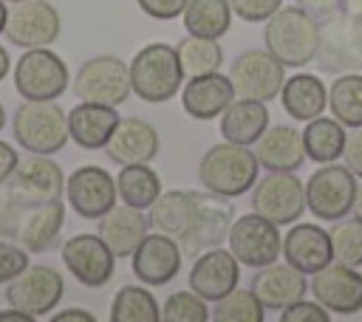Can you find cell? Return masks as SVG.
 Here are the masks:
<instances>
[{
    "label": "cell",
    "instance_id": "cell-1",
    "mask_svg": "<svg viewBox=\"0 0 362 322\" xmlns=\"http://www.w3.org/2000/svg\"><path fill=\"white\" fill-rule=\"evenodd\" d=\"M263 42L272 56H277L286 68H303L314 62L320 45V20L305 8L280 6L263 28Z\"/></svg>",
    "mask_w": 362,
    "mask_h": 322
},
{
    "label": "cell",
    "instance_id": "cell-2",
    "mask_svg": "<svg viewBox=\"0 0 362 322\" xmlns=\"http://www.w3.org/2000/svg\"><path fill=\"white\" fill-rule=\"evenodd\" d=\"M257 158L249 144H235V141H221L209 147L198 164V178L204 189L223 195V198H238L246 195L255 181H257Z\"/></svg>",
    "mask_w": 362,
    "mask_h": 322
},
{
    "label": "cell",
    "instance_id": "cell-3",
    "mask_svg": "<svg viewBox=\"0 0 362 322\" xmlns=\"http://www.w3.org/2000/svg\"><path fill=\"white\" fill-rule=\"evenodd\" d=\"M184 82L178 51L167 42H150L130 59V88L147 105L170 102Z\"/></svg>",
    "mask_w": 362,
    "mask_h": 322
},
{
    "label": "cell",
    "instance_id": "cell-4",
    "mask_svg": "<svg viewBox=\"0 0 362 322\" xmlns=\"http://www.w3.org/2000/svg\"><path fill=\"white\" fill-rule=\"evenodd\" d=\"M325 73H359L362 71V14L337 11L320 20V45L314 56Z\"/></svg>",
    "mask_w": 362,
    "mask_h": 322
},
{
    "label": "cell",
    "instance_id": "cell-5",
    "mask_svg": "<svg viewBox=\"0 0 362 322\" xmlns=\"http://www.w3.org/2000/svg\"><path fill=\"white\" fill-rule=\"evenodd\" d=\"M14 141L25 153L54 155L68 144V113L54 102H31L25 99L11 116Z\"/></svg>",
    "mask_w": 362,
    "mask_h": 322
},
{
    "label": "cell",
    "instance_id": "cell-6",
    "mask_svg": "<svg viewBox=\"0 0 362 322\" xmlns=\"http://www.w3.org/2000/svg\"><path fill=\"white\" fill-rule=\"evenodd\" d=\"M0 189L17 206L28 209V206H40V203H48V201L62 198V192H65V175H62L59 164L51 161V155L28 153L25 158H17L11 175L6 178V184Z\"/></svg>",
    "mask_w": 362,
    "mask_h": 322
},
{
    "label": "cell",
    "instance_id": "cell-7",
    "mask_svg": "<svg viewBox=\"0 0 362 322\" xmlns=\"http://www.w3.org/2000/svg\"><path fill=\"white\" fill-rule=\"evenodd\" d=\"M68 65L48 48H25L14 62V90L31 102H57L68 90Z\"/></svg>",
    "mask_w": 362,
    "mask_h": 322
},
{
    "label": "cell",
    "instance_id": "cell-8",
    "mask_svg": "<svg viewBox=\"0 0 362 322\" xmlns=\"http://www.w3.org/2000/svg\"><path fill=\"white\" fill-rule=\"evenodd\" d=\"M252 212L269 217L277 226H291L305 209V186L294 172L269 169L252 186Z\"/></svg>",
    "mask_w": 362,
    "mask_h": 322
},
{
    "label": "cell",
    "instance_id": "cell-9",
    "mask_svg": "<svg viewBox=\"0 0 362 322\" xmlns=\"http://www.w3.org/2000/svg\"><path fill=\"white\" fill-rule=\"evenodd\" d=\"M62 291H65V282L54 266L28 263L14 280H8L6 302L11 308H20V311L31 314L34 319H40V316L51 314V308L59 305Z\"/></svg>",
    "mask_w": 362,
    "mask_h": 322
},
{
    "label": "cell",
    "instance_id": "cell-10",
    "mask_svg": "<svg viewBox=\"0 0 362 322\" xmlns=\"http://www.w3.org/2000/svg\"><path fill=\"white\" fill-rule=\"evenodd\" d=\"M130 65H124L119 56H90L79 65L74 76V93L82 102H99V105H122L130 96Z\"/></svg>",
    "mask_w": 362,
    "mask_h": 322
},
{
    "label": "cell",
    "instance_id": "cell-11",
    "mask_svg": "<svg viewBox=\"0 0 362 322\" xmlns=\"http://www.w3.org/2000/svg\"><path fill=\"white\" fill-rule=\"evenodd\" d=\"M226 246L238 257V263H243L249 268H263V266L274 263L277 254L283 251V237L277 232V223L252 212V215L232 220Z\"/></svg>",
    "mask_w": 362,
    "mask_h": 322
},
{
    "label": "cell",
    "instance_id": "cell-12",
    "mask_svg": "<svg viewBox=\"0 0 362 322\" xmlns=\"http://www.w3.org/2000/svg\"><path fill=\"white\" fill-rule=\"evenodd\" d=\"M229 79H232L235 96L272 102L274 96H280V88L286 82V65L269 51L249 48L232 59Z\"/></svg>",
    "mask_w": 362,
    "mask_h": 322
},
{
    "label": "cell",
    "instance_id": "cell-13",
    "mask_svg": "<svg viewBox=\"0 0 362 322\" xmlns=\"http://www.w3.org/2000/svg\"><path fill=\"white\" fill-rule=\"evenodd\" d=\"M356 175L348 167L339 164H325L320 167L308 184H305V206L311 209L314 217L322 220H339L351 212L354 195H356Z\"/></svg>",
    "mask_w": 362,
    "mask_h": 322
},
{
    "label": "cell",
    "instance_id": "cell-14",
    "mask_svg": "<svg viewBox=\"0 0 362 322\" xmlns=\"http://www.w3.org/2000/svg\"><path fill=\"white\" fill-rule=\"evenodd\" d=\"M198 198V209H195V223L192 229L178 237V246H181V254L184 257H198L201 251L206 249H215V246H223L226 243V234H229V226L235 220V209H232V198H223V195H215V192H195Z\"/></svg>",
    "mask_w": 362,
    "mask_h": 322
},
{
    "label": "cell",
    "instance_id": "cell-15",
    "mask_svg": "<svg viewBox=\"0 0 362 322\" xmlns=\"http://www.w3.org/2000/svg\"><path fill=\"white\" fill-rule=\"evenodd\" d=\"M59 28V11L48 0H20L11 3L3 34L17 48H48L51 42H57Z\"/></svg>",
    "mask_w": 362,
    "mask_h": 322
},
{
    "label": "cell",
    "instance_id": "cell-16",
    "mask_svg": "<svg viewBox=\"0 0 362 322\" xmlns=\"http://www.w3.org/2000/svg\"><path fill=\"white\" fill-rule=\"evenodd\" d=\"M65 198H68V206L79 217L99 220L105 212H110L116 206L119 189L107 169H102L96 164H85V167H76L65 178Z\"/></svg>",
    "mask_w": 362,
    "mask_h": 322
},
{
    "label": "cell",
    "instance_id": "cell-17",
    "mask_svg": "<svg viewBox=\"0 0 362 322\" xmlns=\"http://www.w3.org/2000/svg\"><path fill=\"white\" fill-rule=\"evenodd\" d=\"M62 263L85 288H102L116 271V254L99 234H74L62 243Z\"/></svg>",
    "mask_w": 362,
    "mask_h": 322
},
{
    "label": "cell",
    "instance_id": "cell-18",
    "mask_svg": "<svg viewBox=\"0 0 362 322\" xmlns=\"http://www.w3.org/2000/svg\"><path fill=\"white\" fill-rule=\"evenodd\" d=\"M308 291L331 314L348 316V314L362 311V274L354 266H342L331 260L325 268L311 274Z\"/></svg>",
    "mask_w": 362,
    "mask_h": 322
},
{
    "label": "cell",
    "instance_id": "cell-19",
    "mask_svg": "<svg viewBox=\"0 0 362 322\" xmlns=\"http://www.w3.org/2000/svg\"><path fill=\"white\" fill-rule=\"evenodd\" d=\"M181 246L173 234L164 232H147L139 249L130 254V268L139 282L144 285H167L178 277L181 271Z\"/></svg>",
    "mask_w": 362,
    "mask_h": 322
},
{
    "label": "cell",
    "instance_id": "cell-20",
    "mask_svg": "<svg viewBox=\"0 0 362 322\" xmlns=\"http://www.w3.org/2000/svg\"><path fill=\"white\" fill-rule=\"evenodd\" d=\"M238 277H240L238 257L229 249L215 246L195 257V263L189 268V288L198 297H204L206 302H215L223 294H229L232 288H238Z\"/></svg>",
    "mask_w": 362,
    "mask_h": 322
},
{
    "label": "cell",
    "instance_id": "cell-21",
    "mask_svg": "<svg viewBox=\"0 0 362 322\" xmlns=\"http://www.w3.org/2000/svg\"><path fill=\"white\" fill-rule=\"evenodd\" d=\"M158 130L139 119V116H124L119 119L113 136L105 144V153L113 164L124 167V164H150L158 155Z\"/></svg>",
    "mask_w": 362,
    "mask_h": 322
},
{
    "label": "cell",
    "instance_id": "cell-22",
    "mask_svg": "<svg viewBox=\"0 0 362 322\" xmlns=\"http://www.w3.org/2000/svg\"><path fill=\"white\" fill-rule=\"evenodd\" d=\"M232 99H235L232 79L218 73V71L189 76L184 82V90H181V107L198 121L218 119L232 105Z\"/></svg>",
    "mask_w": 362,
    "mask_h": 322
},
{
    "label": "cell",
    "instance_id": "cell-23",
    "mask_svg": "<svg viewBox=\"0 0 362 322\" xmlns=\"http://www.w3.org/2000/svg\"><path fill=\"white\" fill-rule=\"evenodd\" d=\"M252 291L263 302V308L283 311L291 302L305 297L308 282H305V274L300 268H294L291 263H277L274 260V263L257 268V274L252 277Z\"/></svg>",
    "mask_w": 362,
    "mask_h": 322
},
{
    "label": "cell",
    "instance_id": "cell-24",
    "mask_svg": "<svg viewBox=\"0 0 362 322\" xmlns=\"http://www.w3.org/2000/svg\"><path fill=\"white\" fill-rule=\"evenodd\" d=\"M283 257H286V263H291L303 274H314L334 260L331 237L317 223H297L294 220L283 237Z\"/></svg>",
    "mask_w": 362,
    "mask_h": 322
},
{
    "label": "cell",
    "instance_id": "cell-25",
    "mask_svg": "<svg viewBox=\"0 0 362 322\" xmlns=\"http://www.w3.org/2000/svg\"><path fill=\"white\" fill-rule=\"evenodd\" d=\"M116 124H119V113L113 105L79 99V105H74V110L68 113V136L82 150H102L113 136Z\"/></svg>",
    "mask_w": 362,
    "mask_h": 322
},
{
    "label": "cell",
    "instance_id": "cell-26",
    "mask_svg": "<svg viewBox=\"0 0 362 322\" xmlns=\"http://www.w3.org/2000/svg\"><path fill=\"white\" fill-rule=\"evenodd\" d=\"M62 223H65V203H62V198L40 203V206H28L20 215L14 240H20V246L34 251V254L48 251L57 243V237L62 232Z\"/></svg>",
    "mask_w": 362,
    "mask_h": 322
},
{
    "label": "cell",
    "instance_id": "cell-27",
    "mask_svg": "<svg viewBox=\"0 0 362 322\" xmlns=\"http://www.w3.org/2000/svg\"><path fill=\"white\" fill-rule=\"evenodd\" d=\"M150 232V217L141 215V209L130 206V203H122V206H113L110 212H105L99 217V237L107 243V249L116 254V257H130L139 243L144 240V234Z\"/></svg>",
    "mask_w": 362,
    "mask_h": 322
},
{
    "label": "cell",
    "instance_id": "cell-28",
    "mask_svg": "<svg viewBox=\"0 0 362 322\" xmlns=\"http://www.w3.org/2000/svg\"><path fill=\"white\" fill-rule=\"evenodd\" d=\"M255 158L263 169H286V172L300 169L305 161L303 133L286 124L266 127L263 136L255 141Z\"/></svg>",
    "mask_w": 362,
    "mask_h": 322
},
{
    "label": "cell",
    "instance_id": "cell-29",
    "mask_svg": "<svg viewBox=\"0 0 362 322\" xmlns=\"http://www.w3.org/2000/svg\"><path fill=\"white\" fill-rule=\"evenodd\" d=\"M283 110L297 121H311L328 107V90L317 73H294L280 88Z\"/></svg>",
    "mask_w": 362,
    "mask_h": 322
},
{
    "label": "cell",
    "instance_id": "cell-30",
    "mask_svg": "<svg viewBox=\"0 0 362 322\" xmlns=\"http://www.w3.org/2000/svg\"><path fill=\"white\" fill-rule=\"evenodd\" d=\"M269 127V110L260 99L238 96L221 113V136L235 144H255Z\"/></svg>",
    "mask_w": 362,
    "mask_h": 322
},
{
    "label": "cell",
    "instance_id": "cell-31",
    "mask_svg": "<svg viewBox=\"0 0 362 322\" xmlns=\"http://www.w3.org/2000/svg\"><path fill=\"white\" fill-rule=\"evenodd\" d=\"M195 209H198V198L195 192H181V189H170V192H161L153 206H150V226L156 232H164V234H173L175 240L184 237L192 223H195Z\"/></svg>",
    "mask_w": 362,
    "mask_h": 322
},
{
    "label": "cell",
    "instance_id": "cell-32",
    "mask_svg": "<svg viewBox=\"0 0 362 322\" xmlns=\"http://www.w3.org/2000/svg\"><path fill=\"white\" fill-rule=\"evenodd\" d=\"M345 124L337 121L334 116H317L308 121V127L303 130V147H305V158L317 161V164H331L342 155L345 150Z\"/></svg>",
    "mask_w": 362,
    "mask_h": 322
},
{
    "label": "cell",
    "instance_id": "cell-33",
    "mask_svg": "<svg viewBox=\"0 0 362 322\" xmlns=\"http://www.w3.org/2000/svg\"><path fill=\"white\" fill-rule=\"evenodd\" d=\"M116 189L122 203H130L136 209H150L153 201L161 195V178L150 164H124L116 175Z\"/></svg>",
    "mask_w": 362,
    "mask_h": 322
},
{
    "label": "cell",
    "instance_id": "cell-34",
    "mask_svg": "<svg viewBox=\"0 0 362 322\" xmlns=\"http://www.w3.org/2000/svg\"><path fill=\"white\" fill-rule=\"evenodd\" d=\"M232 25L229 0H189L184 8V28L195 37H223Z\"/></svg>",
    "mask_w": 362,
    "mask_h": 322
},
{
    "label": "cell",
    "instance_id": "cell-35",
    "mask_svg": "<svg viewBox=\"0 0 362 322\" xmlns=\"http://www.w3.org/2000/svg\"><path fill=\"white\" fill-rule=\"evenodd\" d=\"M161 308L156 297L141 285H124L110 302V322H158Z\"/></svg>",
    "mask_w": 362,
    "mask_h": 322
},
{
    "label": "cell",
    "instance_id": "cell-36",
    "mask_svg": "<svg viewBox=\"0 0 362 322\" xmlns=\"http://www.w3.org/2000/svg\"><path fill=\"white\" fill-rule=\"evenodd\" d=\"M328 107L345 127L362 124V73H339L328 88Z\"/></svg>",
    "mask_w": 362,
    "mask_h": 322
},
{
    "label": "cell",
    "instance_id": "cell-37",
    "mask_svg": "<svg viewBox=\"0 0 362 322\" xmlns=\"http://www.w3.org/2000/svg\"><path fill=\"white\" fill-rule=\"evenodd\" d=\"M178 59H181V68H184V76H198V73H212L223 65V51L218 45V40L212 37H184L178 45Z\"/></svg>",
    "mask_w": 362,
    "mask_h": 322
},
{
    "label": "cell",
    "instance_id": "cell-38",
    "mask_svg": "<svg viewBox=\"0 0 362 322\" xmlns=\"http://www.w3.org/2000/svg\"><path fill=\"white\" fill-rule=\"evenodd\" d=\"M209 319H215V322H263L266 308L255 297L252 288H232L229 294L215 299Z\"/></svg>",
    "mask_w": 362,
    "mask_h": 322
},
{
    "label": "cell",
    "instance_id": "cell-39",
    "mask_svg": "<svg viewBox=\"0 0 362 322\" xmlns=\"http://www.w3.org/2000/svg\"><path fill=\"white\" fill-rule=\"evenodd\" d=\"M328 237H331L334 263L354 266V268L362 266V220H356V217L331 220Z\"/></svg>",
    "mask_w": 362,
    "mask_h": 322
},
{
    "label": "cell",
    "instance_id": "cell-40",
    "mask_svg": "<svg viewBox=\"0 0 362 322\" xmlns=\"http://www.w3.org/2000/svg\"><path fill=\"white\" fill-rule=\"evenodd\" d=\"M206 319H209L206 299L198 297L192 288L170 294L161 305V322H206Z\"/></svg>",
    "mask_w": 362,
    "mask_h": 322
},
{
    "label": "cell",
    "instance_id": "cell-41",
    "mask_svg": "<svg viewBox=\"0 0 362 322\" xmlns=\"http://www.w3.org/2000/svg\"><path fill=\"white\" fill-rule=\"evenodd\" d=\"M25 266H28V249L8 243V240H0V285L14 280Z\"/></svg>",
    "mask_w": 362,
    "mask_h": 322
},
{
    "label": "cell",
    "instance_id": "cell-42",
    "mask_svg": "<svg viewBox=\"0 0 362 322\" xmlns=\"http://www.w3.org/2000/svg\"><path fill=\"white\" fill-rule=\"evenodd\" d=\"M328 319H331V311L325 305H320L317 299L314 302L297 299L280 311V322H328Z\"/></svg>",
    "mask_w": 362,
    "mask_h": 322
},
{
    "label": "cell",
    "instance_id": "cell-43",
    "mask_svg": "<svg viewBox=\"0 0 362 322\" xmlns=\"http://www.w3.org/2000/svg\"><path fill=\"white\" fill-rule=\"evenodd\" d=\"M229 6H232V14H238L240 20L263 23L283 6V0H229Z\"/></svg>",
    "mask_w": 362,
    "mask_h": 322
},
{
    "label": "cell",
    "instance_id": "cell-44",
    "mask_svg": "<svg viewBox=\"0 0 362 322\" xmlns=\"http://www.w3.org/2000/svg\"><path fill=\"white\" fill-rule=\"evenodd\" d=\"M139 8L153 20H175L184 14L189 0H136Z\"/></svg>",
    "mask_w": 362,
    "mask_h": 322
},
{
    "label": "cell",
    "instance_id": "cell-45",
    "mask_svg": "<svg viewBox=\"0 0 362 322\" xmlns=\"http://www.w3.org/2000/svg\"><path fill=\"white\" fill-rule=\"evenodd\" d=\"M342 158H345V167H348L356 178H362V124L354 127V130L345 136Z\"/></svg>",
    "mask_w": 362,
    "mask_h": 322
},
{
    "label": "cell",
    "instance_id": "cell-46",
    "mask_svg": "<svg viewBox=\"0 0 362 322\" xmlns=\"http://www.w3.org/2000/svg\"><path fill=\"white\" fill-rule=\"evenodd\" d=\"M23 206H17L3 189H0V237H14L17 223H20Z\"/></svg>",
    "mask_w": 362,
    "mask_h": 322
},
{
    "label": "cell",
    "instance_id": "cell-47",
    "mask_svg": "<svg viewBox=\"0 0 362 322\" xmlns=\"http://www.w3.org/2000/svg\"><path fill=\"white\" fill-rule=\"evenodd\" d=\"M294 3H297L300 8H305L308 14H314L317 20L342 11V0H294Z\"/></svg>",
    "mask_w": 362,
    "mask_h": 322
},
{
    "label": "cell",
    "instance_id": "cell-48",
    "mask_svg": "<svg viewBox=\"0 0 362 322\" xmlns=\"http://www.w3.org/2000/svg\"><path fill=\"white\" fill-rule=\"evenodd\" d=\"M14 164H17V153L11 150V144H8V141H3V138H0V186H3V184H6V178L11 175Z\"/></svg>",
    "mask_w": 362,
    "mask_h": 322
},
{
    "label": "cell",
    "instance_id": "cell-49",
    "mask_svg": "<svg viewBox=\"0 0 362 322\" xmlns=\"http://www.w3.org/2000/svg\"><path fill=\"white\" fill-rule=\"evenodd\" d=\"M54 322H96V316L85 308H68V311L54 314Z\"/></svg>",
    "mask_w": 362,
    "mask_h": 322
},
{
    "label": "cell",
    "instance_id": "cell-50",
    "mask_svg": "<svg viewBox=\"0 0 362 322\" xmlns=\"http://www.w3.org/2000/svg\"><path fill=\"white\" fill-rule=\"evenodd\" d=\"M0 322H34V316L20 308H8V311H0Z\"/></svg>",
    "mask_w": 362,
    "mask_h": 322
},
{
    "label": "cell",
    "instance_id": "cell-51",
    "mask_svg": "<svg viewBox=\"0 0 362 322\" xmlns=\"http://www.w3.org/2000/svg\"><path fill=\"white\" fill-rule=\"evenodd\" d=\"M11 71V59H8V51H6V45H0V82L6 79V73Z\"/></svg>",
    "mask_w": 362,
    "mask_h": 322
},
{
    "label": "cell",
    "instance_id": "cell-52",
    "mask_svg": "<svg viewBox=\"0 0 362 322\" xmlns=\"http://www.w3.org/2000/svg\"><path fill=\"white\" fill-rule=\"evenodd\" d=\"M351 215L356 220H362V184L356 186V195H354V206H351Z\"/></svg>",
    "mask_w": 362,
    "mask_h": 322
},
{
    "label": "cell",
    "instance_id": "cell-53",
    "mask_svg": "<svg viewBox=\"0 0 362 322\" xmlns=\"http://www.w3.org/2000/svg\"><path fill=\"white\" fill-rule=\"evenodd\" d=\"M342 11H359L362 14V0H342Z\"/></svg>",
    "mask_w": 362,
    "mask_h": 322
},
{
    "label": "cell",
    "instance_id": "cell-54",
    "mask_svg": "<svg viewBox=\"0 0 362 322\" xmlns=\"http://www.w3.org/2000/svg\"><path fill=\"white\" fill-rule=\"evenodd\" d=\"M6 20H8V6H6V0H0V34L6 31Z\"/></svg>",
    "mask_w": 362,
    "mask_h": 322
},
{
    "label": "cell",
    "instance_id": "cell-55",
    "mask_svg": "<svg viewBox=\"0 0 362 322\" xmlns=\"http://www.w3.org/2000/svg\"><path fill=\"white\" fill-rule=\"evenodd\" d=\"M6 127V107H3V102H0V130Z\"/></svg>",
    "mask_w": 362,
    "mask_h": 322
},
{
    "label": "cell",
    "instance_id": "cell-56",
    "mask_svg": "<svg viewBox=\"0 0 362 322\" xmlns=\"http://www.w3.org/2000/svg\"><path fill=\"white\" fill-rule=\"evenodd\" d=\"M6 3H20V0H6Z\"/></svg>",
    "mask_w": 362,
    "mask_h": 322
}]
</instances>
